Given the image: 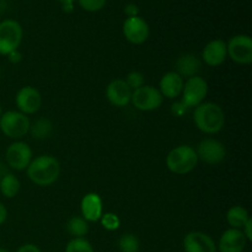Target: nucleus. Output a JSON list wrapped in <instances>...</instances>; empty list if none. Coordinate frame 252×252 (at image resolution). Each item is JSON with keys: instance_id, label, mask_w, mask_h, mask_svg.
<instances>
[{"instance_id": "obj_1", "label": "nucleus", "mask_w": 252, "mask_h": 252, "mask_svg": "<svg viewBox=\"0 0 252 252\" xmlns=\"http://www.w3.org/2000/svg\"><path fill=\"white\" fill-rule=\"evenodd\" d=\"M26 170L29 179L41 187L53 185L61 175L59 161L52 155H39L30 162Z\"/></svg>"}, {"instance_id": "obj_2", "label": "nucleus", "mask_w": 252, "mask_h": 252, "mask_svg": "<svg viewBox=\"0 0 252 252\" xmlns=\"http://www.w3.org/2000/svg\"><path fill=\"white\" fill-rule=\"evenodd\" d=\"M193 121L196 127L206 134H216L225 125L223 108L214 102H202L194 108Z\"/></svg>"}, {"instance_id": "obj_3", "label": "nucleus", "mask_w": 252, "mask_h": 252, "mask_svg": "<svg viewBox=\"0 0 252 252\" xmlns=\"http://www.w3.org/2000/svg\"><path fill=\"white\" fill-rule=\"evenodd\" d=\"M198 164L196 150L189 145H179L166 157V166L172 174L186 175Z\"/></svg>"}, {"instance_id": "obj_4", "label": "nucleus", "mask_w": 252, "mask_h": 252, "mask_svg": "<svg viewBox=\"0 0 252 252\" xmlns=\"http://www.w3.org/2000/svg\"><path fill=\"white\" fill-rule=\"evenodd\" d=\"M30 122L29 117L20 111H7L0 117V129L6 137L12 139H20L29 133Z\"/></svg>"}, {"instance_id": "obj_5", "label": "nucleus", "mask_w": 252, "mask_h": 252, "mask_svg": "<svg viewBox=\"0 0 252 252\" xmlns=\"http://www.w3.org/2000/svg\"><path fill=\"white\" fill-rule=\"evenodd\" d=\"M208 94V84L201 76L196 75L189 78L184 84L182 89L181 103L185 108H196L201 105Z\"/></svg>"}, {"instance_id": "obj_6", "label": "nucleus", "mask_w": 252, "mask_h": 252, "mask_svg": "<svg viewBox=\"0 0 252 252\" xmlns=\"http://www.w3.org/2000/svg\"><path fill=\"white\" fill-rule=\"evenodd\" d=\"M22 41V27L15 20L0 22V54L7 56L17 51Z\"/></svg>"}, {"instance_id": "obj_7", "label": "nucleus", "mask_w": 252, "mask_h": 252, "mask_svg": "<svg viewBox=\"0 0 252 252\" xmlns=\"http://www.w3.org/2000/svg\"><path fill=\"white\" fill-rule=\"evenodd\" d=\"M164 97L160 94L159 89L149 85H143L132 93L130 102L139 111H154L162 105Z\"/></svg>"}, {"instance_id": "obj_8", "label": "nucleus", "mask_w": 252, "mask_h": 252, "mask_svg": "<svg viewBox=\"0 0 252 252\" xmlns=\"http://www.w3.org/2000/svg\"><path fill=\"white\" fill-rule=\"evenodd\" d=\"M228 56L238 64L252 63V38L248 34H236L226 43Z\"/></svg>"}, {"instance_id": "obj_9", "label": "nucleus", "mask_w": 252, "mask_h": 252, "mask_svg": "<svg viewBox=\"0 0 252 252\" xmlns=\"http://www.w3.org/2000/svg\"><path fill=\"white\" fill-rule=\"evenodd\" d=\"M196 150L198 160H202L206 164L218 165L225 159L226 149L223 143L217 139L207 138L198 144Z\"/></svg>"}, {"instance_id": "obj_10", "label": "nucleus", "mask_w": 252, "mask_h": 252, "mask_svg": "<svg viewBox=\"0 0 252 252\" xmlns=\"http://www.w3.org/2000/svg\"><path fill=\"white\" fill-rule=\"evenodd\" d=\"M6 162L11 169L21 171L32 161V150L24 142H15L6 149Z\"/></svg>"}, {"instance_id": "obj_11", "label": "nucleus", "mask_w": 252, "mask_h": 252, "mask_svg": "<svg viewBox=\"0 0 252 252\" xmlns=\"http://www.w3.org/2000/svg\"><path fill=\"white\" fill-rule=\"evenodd\" d=\"M17 108L24 115H33L41 108L42 96L38 90L32 86H24L20 89L15 97Z\"/></svg>"}, {"instance_id": "obj_12", "label": "nucleus", "mask_w": 252, "mask_h": 252, "mask_svg": "<svg viewBox=\"0 0 252 252\" xmlns=\"http://www.w3.org/2000/svg\"><path fill=\"white\" fill-rule=\"evenodd\" d=\"M149 26L140 16L127 17L123 22V34L133 44H142L149 37Z\"/></svg>"}, {"instance_id": "obj_13", "label": "nucleus", "mask_w": 252, "mask_h": 252, "mask_svg": "<svg viewBox=\"0 0 252 252\" xmlns=\"http://www.w3.org/2000/svg\"><path fill=\"white\" fill-rule=\"evenodd\" d=\"M132 89L127 85L123 79H115L106 88V97L111 105L116 107H125L130 102Z\"/></svg>"}, {"instance_id": "obj_14", "label": "nucleus", "mask_w": 252, "mask_h": 252, "mask_svg": "<svg viewBox=\"0 0 252 252\" xmlns=\"http://www.w3.org/2000/svg\"><path fill=\"white\" fill-rule=\"evenodd\" d=\"M185 252H217L213 239L202 231H191L184 239Z\"/></svg>"}, {"instance_id": "obj_15", "label": "nucleus", "mask_w": 252, "mask_h": 252, "mask_svg": "<svg viewBox=\"0 0 252 252\" xmlns=\"http://www.w3.org/2000/svg\"><path fill=\"white\" fill-rule=\"evenodd\" d=\"M246 244L248 239L243 231L240 229L230 228L221 234L217 250L219 252H244Z\"/></svg>"}, {"instance_id": "obj_16", "label": "nucleus", "mask_w": 252, "mask_h": 252, "mask_svg": "<svg viewBox=\"0 0 252 252\" xmlns=\"http://www.w3.org/2000/svg\"><path fill=\"white\" fill-rule=\"evenodd\" d=\"M228 57L226 43L223 39H213L208 42L202 52L203 62L209 66H219L225 62Z\"/></svg>"}, {"instance_id": "obj_17", "label": "nucleus", "mask_w": 252, "mask_h": 252, "mask_svg": "<svg viewBox=\"0 0 252 252\" xmlns=\"http://www.w3.org/2000/svg\"><path fill=\"white\" fill-rule=\"evenodd\" d=\"M184 84V78L180 74H177L176 71H169L160 79L159 91L162 97L176 98L182 94Z\"/></svg>"}, {"instance_id": "obj_18", "label": "nucleus", "mask_w": 252, "mask_h": 252, "mask_svg": "<svg viewBox=\"0 0 252 252\" xmlns=\"http://www.w3.org/2000/svg\"><path fill=\"white\" fill-rule=\"evenodd\" d=\"M81 214L86 221L100 220L102 212V199L97 193H88L81 199Z\"/></svg>"}, {"instance_id": "obj_19", "label": "nucleus", "mask_w": 252, "mask_h": 252, "mask_svg": "<svg viewBox=\"0 0 252 252\" xmlns=\"http://www.w3.org/2000/svg\"><path fill=\"white\" fill-rule=\"evenodd\" d=\"M201 68V61L194 54H184L176 62V73L182 78L196 76Z\"/></svg>"}, {"instance_id": "obj_20", "label": "nucleus", "mask_w": 252, "mask_h": 252, "mask_svg": "<svg viewBox=\"0 0 252 252\" xmlns=\"http://www.w3.org/2000/svg\"><path fill=\"white\" fill-rule=\"evenodd\" d=\"M249 219H250L249 212L241 206L231 207L226 213V221L234 229H240L241 230Z\"/></svg>"}, {"instance_id": "obj_21", "label": "nucleus", "mask_w": 252, "mask_h": 252, "mask_svg": "<svg viewBox=\"0 0 252 252\" xmlns=\"http://www.w3.org/2000/svg\"><path fill=\"white\" fill-rule=\"evenodd\" d=\"M20 191V181L15 175L7 174L0 180V192L6 198H14Z\"/></svg>"}, {"instance_id": "obj_22", "label": "nucleus", "mask_w": 252, "mask_h": 252, "mask_svg": "<svg viewBox=\"0 0 252 252\" xmlns=\"http://www.w3.org/2000/svg\"><path fill=\"white\" fill-rule=\"evenodd\" d=\"M66 230L73 238H84L89 231L88 221L83 217H73L66 223Z\"/></svg>"}, {"instance_id": "obj_23", "label": "nucleus", "mask_w": 252, "mask_h": 252, "mask_svg": "<svg viewBox=\"0 0 252 252\" xmlns=\"http://www.w3.org/2000/svg\"><path fill=\"white\" fill-rule=\"evenodd\" d=\"M52 123L51 121L46 120V118H41V120L36 121L33 125L30 126V130L31 134L33 135L37 139H43V138H47L52 132Z\"/></svg>"}, {"instance_id": "obj_24", "label": "nucleus", "mask_w": 252, "mask_h": 252, "mask_svg": "<svg viewBox=\"0 0 252 252\" xmlns=\"http://www.w3.org/2000/svg\"><path fill=\"white\" fill-rule=\"evenodd\" d=\"M118 249L121 252H139L140 241L134 234H125L118 240Z\"/></svg>"}, {"instance_id": "obj_25", "label": "nucleus", "mask_w": 252, "mask_h": 252, "mask_svg": "<svg viewBox=\"0 0 252 252\" xmlns=\"http://www.w3.org/2000/svg\"><path fill=\"white\" fill-rule=\"evenodd\" d=\"M65 252H95L85 238H74L65 246Z\"/></svg>"}, {"instance_id": "obj_26", "label": "nucleus", "mask_w": 252, "mask_h": 252, "mask_svg": "<svg viewBox=\"0 0 252 252\" xmlns=\"http://www.w3.org/2000/svg\"><path fill=\"white\" fill-rule=\"evenodd\" d=\"M100 220H101V224H102L103 228H105L106 230H110V231L117 230L121 225L120 218H118L115 213L102 214L100 218Z\"/></svg>"}, {"instance_id": "obj_27", "label": "nucleus", "mask_w": 252, "mask_h": 252, "mask_svg": "<svg viewBox=\"0 0 252 252\" xmlns=\"http://www.w3.org/2000/svg\"><path fill=\"white\" fill-rule=\"evenodd\" d=\"M125 81L132 89V91H134L144 85V75L142 73H139V71H130Z\"/></svg>"}, {"instance_id": "obj_28", "label": "nucleus", "mask_w": 252, "mask_h": 252, "mask_svg": "<svg viewBox=\"0 0 252 252\" xmlns=\"http://www.w3.org/2000/svg\"><path fill=\"white\" fill-rule=\"evenodd\" d=\"M79 5L83 7L85 11L96 12L100 11L106 5V0H78Z\"/></svg>"}, {"instance_id": "obj_29", "label": "nucleus", "mask_w": 252, "mask_h": 252, "mask_svg": "<svg viewBox=\"0 0 252 252\" xmlns=\"http://www.w3.org/2000/svg\"><path fill=\"white\" fill-rule=\"evenodd\" d=\"M125 12L128 17L138 16V14H139V7H138L135 4H128L126 5Z\"/></svg>"}, {"instance_id": "obj_30", "label": "nucleus", "mask_w": 252, "mask_h": 252, "mask_svg": "<svg viewBox=\"0 0 252 252\" xmlns=\"http://www.w3.org/2000/svg\"><path fill=\"white\" fill-rule=\"evenodd\" d=\"M241 231L244 233L245 238L248 239V241H252V219L250 218L248 221L245 223V225L243 226Z\"/></svg>"}, {"instance_id": "obj_31", "label": "nucleus", "mask_w": 252, "mask_h": 252, "mask_svg": "<svg viewBox=\"0 0 252 252\" xmlns=\"http://www.w3.org/2000/svg\"><path fill=\"white\" fill-rule=\"evenodd\" d=\"M16 252H41L38 246L33 245V244H25L21 248L17 249Z\"/></svg>"}, {"instance_id": "obj_32", "label": "nucleus", "mask_w": 252, "mask_h": 252, "mask_svg": "<svg viewBox=\"0 0 252 252\" xmlns=\"http://www.w3.org/2000/svg\"><path fill=\"white\" fill-rule=\"evenodd\" d=\"M7 57H9V61L11 62V63H19V62L21 61V58H22L21 53H20L19 51L11 52L10 54H7Z\"/></svg>"}, {"instance_id": "obj_33", "label": "nucleus", "mask_w": 252, "mask_h": 252, "mask_svg": "<svg viewBox=\"0 0 252 252\" xmlns=\"http://www.w3.org/2000/svg\"><path fill=\"white\" fill-rule=\"evenodd\" d=\"M6 218H7V211L6 208H5L4 204L0 202V225H2V224L6 221Z\"/></svg>"}, {"instance_id": "obj_34", "label": "nucleus", "mask_w": 252, "mask_h": 252, "mask_svg": "<svg viewBox=\"0 0 252 252\" xmlns=\"http://www.w3.org/2000/svg\"><path fill=\"white\" fill-rule=\"evenodd\" d=\"M58 1H61L63 5H65V4H73L74 0H58Z\"/></svg>"}, {"instance_id": "obj_35", "label": "nucleus", "mask_w": 252, "mask_h": 252, "mask_svg": "<svg viewBox=\"0 0 252 252\" xmlns=\"http://www.w3.org/2000/svg\"><path fill=\"white\" fill-rule=\"evenodd\" d=\"M0 252H10L9 250H6V249H2V248H0Z\"/></svg>"}, {"instance_id": "obj_36", "label": "nucleus", "mask_w": 252, "mask_h": 252, "mask_svg": "<svg viewBox=\"0 0 252 252\" xmlns=\"http://www.w3.org/2000/svg\"><path fill=\"white\" fill-rule=\"evenodd\" d=\"M2 115V110H1V105H0V117H1Z\"/></svg>"}]
</instances>
